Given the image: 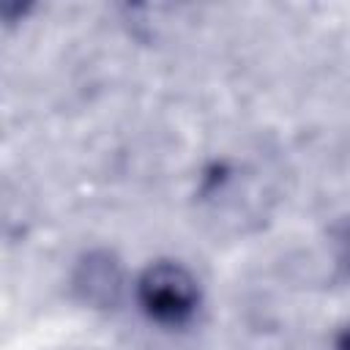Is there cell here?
Masks as SVG:
<instances>
[{
    "instance_id": "1",
    "label": "cell",
    "mask_w": 350,
    "mask_h": 350,
    "mask_svg": "<svg viewBox=\"0 0 350 350\" xmlns=\"http://www.w3.org/2000/svg\"><path fill=\"white\" fill-rule=\"evenodd\" d=\"M134 295L142 314L164 328L186 325L200 309V282L186 265L175 260L150 262L139 273Z\"/></svg>"
},
{
    "instance_id": "2",
    "label": "cell",
    "mask_w": 350,
    "mask_h": 350,
    "mask_svg": "<svg viewBox=\"0 0 350 350\" xmlns=\"http://www.w3.org/2000/svg\"><path fill=\"white\" fill-rule=\"evenodd\" d=\"M74 293L96 309H109L123 293V268L109 252H90L77 262Z\"/></svg>"
},
{
    "instance_id": "3",
    "label": "cell",
    "mask_w": 350,
    "mask_h": 350,
    "mask_svg": "<svg viewBox=\"0 0 350 350\" xmlns=\"http://www.w3.org/2000/svg\"><path fill=\"white\" fill-rule=\"evenodd\" d=\"M331 246H334V257L339 262V268H345V273H350V216L342 219L334 232H331Z\"/></svg>"
},
{
    "instance_id": "4",
    "label": "cell",
    "mask_w": 350,
    "mask_h": 350,
    "mask_svg": "<svg viewBox=\"0 0 350 350\" xmlns=\"http://www.w3.org/2000/svg\"><path fill=\"white\" fill-rule=\"evenodd\" d=\"M334 350H350V325H345L336 339H334Z\"/></svg>"
}]
</instances>
